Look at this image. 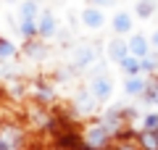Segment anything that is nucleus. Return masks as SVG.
Segmentation results:
<instances>
[{
	"label": "nucleus",
	"instance_id": "nucleus-1",
	"mask_svg": "<svg viewBox=\"0 0 158 150\" xmlns=\"http://www.w3.org/2000/svg\"><path fill=\"white\" fill-rule=\"evenodd\" d=\"M129 50L135 53L137 58H145V56H148V50H150V45H148V40L142 37V34H135V37L129 40Z\"/></svg>",
	"mask_w": 158,
	"mask_h": 150
},
{
	"label": "nucleus",
	"instance_id": "nucleus-2",
	"mask_svg": "<svg viewBox=\"0 0 158 150\" xmlns=\"http://www.w3.org/2000/svg\"><path fill=\"white\" fill-rule=\"evenodd\" d=\"M82 19H85V24H87V27H92V29L103 27V13L98 11V8H87V11L82 13Z\"/></svg>",
	"mask_w": 158,
	"mask_h": 150
},
{
	"label": "nucleus",
	"instance_id": "nucleus-3",
	"mask_svg": "<svg viewBox=\"0 0 158 150\" xmlns=\"http://www.w3.org/2000/svg\"><path fill=\"white\" fill-rule=\"evenodd\" d=\"M113 29H116L118 34L129 32V29H132V16H129V13H116V16H113Z\"/></svg>",
	"mask_w": 158,
	"mask_h": 150
},
{
	"label": "nucleus",
	"instance_id": "nucleus-4",
	"mask_svg": "<svg viewBox=\"0 0 158 150\" xmlns=\"http://www.w3.org/2000/svg\"><path fill=\"white\" fill-rule=\"evenodd\" d=\"M121 69H124L127 74H132V77H135V74H140V71H142L140 58H137V56H127L124 61H121Z\"/></svg>",
	"mask_w": 158,
	"mask_h": 150
},
{
	"label": "nucleus",
	"instance_id": "nucleus-5",
	"mask_svg": "<svg viewBox=\"0 0 158 150\" xmlns=\"http://www.w3.org/2000/svg\"><path fill=\"white\" fill-rule=\"evenodd\" d=\"M111 58H113V61H118V63L127 58V45H124V40H113V42H111Z\"/></svg>",
	"mask_w": 158,
	"mask_h": 150
},
{
	"label": "nucleus",
	"instance_id": "nucleus-6",
	"mask_svg": "<svg viewBox=\"0 0 158 150\" xmlns=\"http://www.w3.org/2000/svg\"><path fill=\"white\" fill-rule=\"evenodd\" d=\"M145 90H148V87H145V82H142L137 74L127 79V92H129V95H140V92H145Z\"/></svg>",
	"mask_w": 158,
	"mask_h": 150
},
{
	"label": "nucleus",
	"instance_id": "nucleus-7",
	"mask_svg": "<svg viewBox=\"0 0 158 150\" xmlns=\"http://www.w3.org/2000/svg\"><path fill=\"white\" fill-rule=\"evenodd\" d=\"M153 11H156V0H140V3H137V16L140 19L153 16Z\"/></svg>",
	"mask_w": 158,
	"mask_h": 150
},
{
	"label": "nucleus",
	"instance_id": "nucleus-8",
	"mask_svg": "<svg viewBox=\"0 0 158 150\" xmlns=\"http://www.w3.org/2000/svg\"><path fill=\"white\" fill-rule=\"evenodd\" d=\"M108 92H111V82H108V79H98V82H95V95L108 98Z\"/></svg>",
	"mask_w": 158,
	"mask_h": 150
},
{
	"label": "nucleus",
	"instance_id": "nucleus-9",
	"mask_svg": "<svg viewBox=\"0 0 158 150\" xmlns=\"http://www.w3.org/2000/svg\"><path fill=\"white\" fill-rule=\"evenodd\" d=\"M142 145H145L148 150H158V134H153V132L142 134Z\"/></svg>",
	"mask_w": 158,
	"mask_h": 150
},
{
	"label": "nucleus",
	"instance_id": "nucleus-10",
	"mask_svg": "<svg viewBox=\"0 0 158 150\" xmlns=\"http://www.w3.org/2000/svg\"><path fill=\"white\" fill-rule=\"evenodd\" d=\"M140 66H142V71H153V69H158V58L145 56V58H140Z\"/></svg>",
	"mask_w": 158,
	"mask_h": 150
},
{
	"label": "nucleus",
	"instance_id": "nucleus-11",
	"mask_svg": "<svg viewBox=\"0 0 158 150\" xmlns=\"http://www.w3.org/2000/svg\"><path fill=\"white\" fill-rule=\"evenodd\" d=\"M145 127H148V129H158V113H150V116H145Z\"/></svg>",
	"mask_w": 158,
	"mask_h": 150
},
{
	"label": "nucleus",
	"instance_id": "nucleus-12",
	"mask_svg": "<svg viewBox=\"0 0 158 150\" xmlns=\"http://www.w3.org/2000/svg\"><path fill=\"white\" fill-rule=\"evenodd\" d=\"M148 103H153V106H158V87L148 90Z\"/></svg>",
	"mask_w": 158,
	"mask_h": 150
},
{
	"label": "nucleus",
	"instance_id": "nucleus-13",
	"mask_svg": "<svg viewBox=\"0 0 158 150\" xmlns=\"http://www.w3.org/2000/svg\"><path fill=\"white\" fill-rule=\"evenodd\" d=\"M95 6H106V3H111V0H92Z\"/></svg>",
	"mask_w": 158,
	"mask_h": 150
},
{
	"label": "nucleus",
	"instance_id": "nucleus-14",
	"mask_svg": "<svg viewBox=\"0 0 158 150\" xmlns=\"http://www.w3.org/2000/svg\"><path fill=\"white\" fill-rule=\"evenodd\" d=\"M153 48H158V32L153 34Z\"/></svg>",
	"mask_w": 158,
	"mask_h": 150
}]
</instances>
